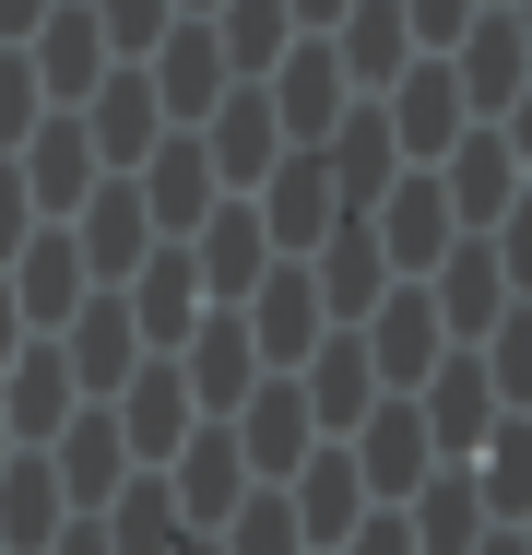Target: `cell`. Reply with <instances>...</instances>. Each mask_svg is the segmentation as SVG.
Returning <instances> with one entry per match:
<instances>
[{"instance_id":"cell-1","label":"cell","mask_w":532,"mask_h":555,"mask_svg":"<svg viewBox=\"0 0 532 555\" xmlns=\"http://www.w3.org/2000/svg\"><path fill=\"white\" fill-rule=\"evenodd\" d=\"M261 107H273V130H284V154H319L343 118L367 107L355 83H343V60H331V36H296L273 72H261Z\"/></svg>"},{"instance_id":"cell-2","label":"cell","mask_w":532,"mask_h":555,"mask_svg":"<svg viewBox=\"0 0 532 555\" xmlns=\"http://www.w3.org/2000/svg\"><path fill=\"white\" fill-rule=\"evenodd\" d=\"M96 414L118 426L130 473H166V461H178V438L202 426V414H190V378H178V354H142V366H130V378L96 402Z\"/></svg>"},{"instance_id":"cell-3","label":"cell","mask_w":532,"mask_h":555,"mask_svg":"<svg viewBox=\"0 0 532 555\" xmlns=\"http://www.w3.org/2000/svg\"><path fill=\"white\" fill-rule=\"evenodd\" d=\"M237 332H249V354L273 366V378H296L308 366V343L331 332V308H319V284H308V260H273L249 296H237Z\"/></svg>"},{"instance_id":"cell-4","label":"cell","mask_w":532,"mask_h":555,"mask_svg":"<svg viewBox=\"0 0 532 555\" xmlns=\"http://www.w3.org/2000/svg\"><path fill=\"white\" fill-rule=\"evenodd\" d=\"M343 461H355V485H367V508H403L426 473H438V449H426V414L403 402V390H379L367 402V426L343 438Z\"/></svg>"},{"instance_id":"cell-5","label":"cell","mask_w":532,"mask_h":555,"mask_svg":"<svg viewBox=\"0 0 532 555\" xmlns=\"http://www.w3.org/2000/svg\"><path fill=\"white\" fill-rule=\"evenodd\" d=\"M12 178H24V202H36V224H72L84 214V202H96V142H84V118H36V130H24V154H12Z\"/></svg>"},{"instance_id":"cell-6","label":"cell","mask_w":532,"mask_h":555,"mask_svg":"<svg viewBox=\"0 0 532 555\" xmlns=\"http://www.w3.org/2000/svg\"><path fill=\"white\" fill-rule=\"evenodd\" d=\"M367 236H379V260H391V284H426L438 260H449V202H438V178L426 166H403L391 190H379V214H367Z\"/></svg>"},{"instance_id":"cell-7","label":"cell","mask_w":532,"mask_h":555,"mask_svg":"<svg viewBox=\"0 0 532 555\" xmlns=\"http://www.w3.org/2000/svg\"><path fill=\"white\" fill-rule=\"evenodd\" d=\"M355 343H367V366H379V390H403V402L426 390V366H438V354H461V343L438 332V308H426V284H391V296H379V308L355 320Z\"/></svg>"},{"instance_id":"cell-8","label":"cell","mask_w":532,"mask_h":555,"mask_svg":"<svg viewBox=\"0 0 532 555\" xmlns=\"http://www.w3.org/2000/svg\"><path fill=\"white\" fill-rule=\"evenodd\" d=\"M0 284H12V308H24V332L48 343L84 296H96V272H84V248H72V224H36L12 260H0Z\"/></svg>"},{"instance_id":"cell-9","label":"cell","mask_w":532,"mask_h":555,"mask_svg":"<svg viewBox=\"0 0 532 555\" xmlns=\"http://www.w3.org/2000/svg\"><path fill=\"white\" fill-rule=\"evenodd\" d=\"M426 308H438V332L473 354V343L497 332V320H509L521 296H509V272H497V248H485V236H449V260L426 272Z\"/></svg>"},{"instance_id":"cell-10","label":"cell","mask_w":532,"mask_h":555,"mask_svg":"<svg viewBox=\"0 0 532 555\" xmlns=\"http://www.w3.org/2000/svg\"><path fill=\"white\" fill-rule=\"evenodd\" d=\"M426 178H438V202H449V224H461V236H485V224H497V214H509V202L532 190L521 166H509V142H497L485 118H473V130H461V142L426 166Z\"/></svg>"},{"instance_id":"cell-11","label":"cell","mask_w":532,"mask_h":555,"mask_svg":"<svg viewBox=\"0 0 532 555\" xmlns=\"http://www.w3.org/2000/svg\"><path fill=\"white\" fill-rule=\"evenodd\" d=\"M367 107L391 118V154H403V166H438V154H449L461 130H473L461 83H449V60H415V72H403L391 95H367Z\"/></svg>"},{"instance_id":"cell-12","label":"cell","mask_w":532,"mask_h":555,"mask_svg":"<svg viewBox=\"0 0 532 555\" xmlns=\"http://www.w3.org/2000/svg\"><path fill=\"white\" fill-rule=\"evenodd\" d=\"M72 118H84V142H96V166H106V178H130V166L166 142V107H154L142 60H118V72H106V83H96V95H84Z\"/></svg>"},{"instance_id":"cell-13","label":"cell","mask_w":532,"mask_h":555,"mask_svg":"<svg viewBox=\"0 0 532 555\" xmlns=\"http://www.w3.org/2000/svg\"><path fill=\"white\" fill-rule=\"evenodd\" d=\"M249 214H261V236H273V260H308L319 236L343 224V202H331V166H319V154H284V166L249 190Z\"/></svg>"},{"instance_id":"cell-14","label":"cell","mask_w":532,"mask_h":555,"mask_svg":"<svg viewBox=\"0 0 532 555\" xmlns=\"http://www.w3.org/2000/svg\"><path fill=\"white\" fill-rule=\"evenodd\" d=\"M178 378H190V414H202V426H225V414H237V402H249V390H261L273 366L249 354L237 308H202V332L178 343Z\"/></svg>"},{"instance_id":"cell-15","label":"cell","mask_w":532,"mask_h":555,"mask_svg":"<svg viewBox=\"0 0 532 555\" xmlns=\"http://www.w3.org/2000/svg\"><path fill=\"white\" fill-rule=\"evenodd\" d=\"M72 248H84V272L118 296V284H130V272H142L166 236H154V214H142V190H130V178H96V202L72 214Z\"/></svg>"},{"instance_id":"cell-16","label":"cell","mask_w":532,"mask_h":555,"mask_svg":"<svg viewBox=\"0 0 532 555\" xmlns=\"http://www.w3.org/2000/svg\"><path fill=\"white\" fill-rule=\"evenodd\" d=\"M24 72H36V95H48V107L72 118V107H84V95L106 83V72H118V60H106L96 12H84V0H60V12H48V24L24 36Z\"/></svg>"},{"instance_id":"cell-17","label":"cell","mask_w":532,"mask_h":555,"mask_svg":"<svg viewBox=\"0 0 532 555\" xmlns=\"http://www.w3.org/2000/svg\"><path fill=\"white\" fill-rule=\"evenodd\" d=\"M190 142L213 154L225 202H249V190H261V178L284 166V130H273V107H261V83H225V107H213L202 130H190Z\"/></svg>"},{"instance_id":"cell-18","label":"cell","mask_w":532,"mask_h":555,"mask_svg":"<svg viewBox=\"0 0 532 555\" xmlns=\"http://www.w3.org/2000/svg\"><path fill=\"white\" fill-rule=\"evenodd\" d=\"M225 438H237V461H249V485H284V473L319 449V426H308V402H296V378H261V390L225 414Z\"/></svg>"},{"instance_id":"cell-19","label":"cell","mask_w":532,"mask_h":555,"mask_svg":"<svg viewBox=\"0 0 532 555\" xmlns=\"http://www.w3.org/2000/svg\"><path fill=\"white\" fill-rule=\"evenodd\" d=\"M130 190H142V214H154V236H166V248H178V236L225 202V178H213V154L190 142V130H166V142L130 166Z\"/></svg>"},{"instance_id":"cell-20","label":"cell","mask_w":532,"mask_h":555,"mask_svg":"<svg viewBox=\"0 0 532 555\" xmlns=\"http://www.w3.org/2000/svg\"><path fill=\"white\" fill-rule=\"evenodd\" d=\"M178 248H190V272H202V308H237V296L273 272V236H261V214H249V202H213Z\"/></svg>"},{"instance_id":"cell-21","label":"cell","mask_w":532,"mask_h":555,"mask_svg":"<svg viewBox=\"0 0 532 555\" xmlns=\"http://www.w3.org/2000/svg\"><path fill=\"white\" fill-rule=\"evenodd\" d=\"M166 496H178L190 532H225V520L249 508V461H237V438H225V426H190L178 461H166Z\"/></svg>"},{"instance_id":"cell-22","label":"cell","mask_w":532,"mask_h":555,"mask_svg":"<svg viewBox=\"0 0 532 555\" xmlns=\"http://www.w3.org/2000/svg\"><path fill=\"white\" fill-rule=\"evenodd\" d=\"M48 343H60V366H72V390H84V402H106V390L142 366V332H130V308H118L106 284H96V296H84V308H72Z\"/></svg>"},{"instance_id":"cell-23","label":"cell","mask_w":532,"mask_h":555,"mask_svg":"<svg viewBox=\"0 0 532 555\" xmlns=\"http://www.w3.org/2000/svg\"><path fill=\"white\" fill-rule=\"evenodd\" d=\"M296 402H308L319 438H355V426H367V402H379L367 343H355V332H319V343H308V366H296Z\"/></svg>"},{"instance_id":"cell-24","label":"cell","mask_w":532,"mask_h":555,"mask_svg":"<svg viewBox=\"0 0 532 555\" xmlns=\"http://www.w3.org/2000/svg\"><path fill=\"white\" fill-rule=\"evenodd\" d=\"M284 508H296V544L331 555L355 520H367V485H355V461H343V438H319L296 473H284Z\"/></svg>"},{"instance_id":"cell-25","label":"cell","mask_w":532,"mask_h":555,"mask_svg":"<svg viewBox=\"0 0 532 555\" xmlns=\"http://www.w3.org/2000/svg\"><path fill=\"white\" fill-rule=\"evenodd\" d=\"M72 414H84V390H72L60 343H24V354L0 366V426H12V449H48Z\"/></svg>"},{"instance_id":"cell-26","label":"cell","mask_w":532,"mask_h":555,"mask_svg":"<svg viewBox=\"0 0 532 555\" xmlns=\"http://www.w3.org/2000/svg\"><path fill=\"white\" fill-rule=\"evenodd\" d=\"M118 308H130L142 354H178V343L202 332V272H190V248H154V260L118 284Z\"/></svg>"},{"instance_id":"cell-27","label":"cell","mask_w":532,"mask_h":555,"mask_svg":"<svg viewBox=\"0 0 532 555\" xmlns=\"http://www.w3.org/2000/svg\"><path fill=\"white\" fill-rule=\"evenodd\" d=\"M449 83H461V107H473V118H509V95L532 83L521 24H509V12H473V24H461V48H449Z\"/></svg>"},{"instance_id":"cell-28","label":"cell","mask_w":532,"mask_h":555,"mask_svg":"<svg viewBox=\"0 0 532 555\" xmlns=\"http://www.w3.org/2000/svg\"><path fill=\"white\" fill-rule=\"evenodd\" d=\"M415 414H426V449H438V461H473L485 426H497V390H485V366H473V354H438V366H426V390H415Z\"/></svg>"},{"instance_id":"cell-29","label":"cell","mask_w":532,"mask_h":555,"mask_svg":"<svg viewBox=\"0 0 532 555\" xmlns=\"http://www.w3.org/2000/svg\"><path fill=\"white\" fill-rule=\"evenodd\" d=\"M142 83H154V107H166V130H202V118L225 107V83H237V72L213 60V36H202V24H166V48L142 60Z\"/></svg>"},{"instance_id":"cell-30","label":"cell","mask_w":532,"mask_h":555,"mask_svg":"<svg viewBox=\"0 0 532 555\" xmlns=\"http://www.w3.org/2000/svg\"><path fill=\"white\" fill-rule=\"evenodd\" d=\"M331 60H343V83H355V95H391L426 48H415V24H403V0H355V12L331 24Z\"/></svg>"},{"instance_id":"cell-31","label":"cell","mask_w":532,"mask_h":555,"mask_svg":"<svg viewBox=\"0 0 532 555\" xmlns=\"http://www.w3.org/2000/svg\"><path fill=\"white\" fill-rule=\"evenodd\" d=\"M48 473H60V496H72V520H96L106 496L130 485V449H118V426H106L96 402H84V414H72V426L48 438Z\"/></svg>"},{"instance_id":"cell-32","label":"cell","mask_w":532,"mask_h":555,"mask_svg":"<svg viewBox=\"0 0 532 555\" xmlns=\"http://www.w3.org/2000/svg\"><path fill=\"white\" fill-rule=\"evenodd\" d=\"M308 284H319V308H331V332H355V320L391 296V260H379L367 224H331V236L308 248Z\"/></svg>"},{"instance_id":"cell-33","label":"cell","mask_w":532,"mask_h":555,"mask_svg":"<svg viewBox=\"0 0 532 555\" xmlns=\"http://www.w3.org/2000/svg\"><path fill=\"white\" fill-rule=\"evenodd\" d=\"M319 166H331V202H343V224H367V214H379V190L403 178V154H391V118H379V107H355L331 142H319Z\"/></svg>"},{"instance_id":"cell-34","label":"cell","mask_w":532,"mask_h":555,"mask_svg":"<svg viewBox=\"0 0 532 555\" xmlns=\"http://www.w3.org/2000/svg\"><path fill=\"white\" fill-rule=\"evenodd\" d=\"M403 532H415V555H473L497 520H485V496H473V473L461 461H438L415 496H403Z\"/></svg>"},{"instance_id":"cell-35","label":"cell","mask_w":532,"mask_h":555,"mask_svg":"<svg viewBox=\"0 0 532 555\" xmlns=\"http://www.w3.org/2000/svg\"><path fill=\"white\" fill-rule=\"evenodd\" d=\"M60 520H72V496H60L48 449H12V461H0V555H48Z\"/></svg>"},{"instance_id":"cell-36","label":"cell","mask_w":532,"mask_h":555,"mask_svg":"<svg viewBox=\"0 0 532 555\" xmlns=\"http://www.w3.org/2000/svg\"><path fill=\"white\" fill-rule=\"evenodd\" d=\"M461 473H473L485 520H497V532H521V520H532V414H497V426H485V449H473Z\"/></svg>"},{"instance_id":"cell-37","label":"cell","mask_w":532,"mask_h":555,"mask_svg":"<svg viewBox=\"0 0 532 555\" xmlns=\"http://www.w3.org/2000/svg\"><path fill=\"white\" fill-rule=\"evenodd\" d=\"M202 36H213V60H225L237 83H261V72L296 48V12H284V0H213Z\"/></svg>"},{"instance_id":"cell-38","label":"cell","mask_w":532,"mask_h":555,"mask_svg":"<svg viewBox=\"0 0 532 555\" xmlns=\"http://www.w3.org/2000/svg\"><path fill=\"white\" fill-rule=\"evenodd\" d=\"M96 532H106V555H178V544H190V520H178L166 473H130V485L96 508Z\"/></svg>"},{"instance_id":"cell-39","label":"cell","mask_w":532,"mask_h":555,"mask_svg":"<svg viewBox=\"0 0 532 555\" xmlns=\"http://www.w3.org/2000/svg\"><path fill=\"white\" fill-rule=\"evenodd\" d=\"M473 366H485V390H497V414H532V308H509L497 332L473 343Z\"/></svg>"},{"instance_id":"cell-40","label":"cell","mask_w":532,"mask_h":555,"mask_svg":"<svg viewBox=\"0 0 532 555\" xmlns=\"http://www.w3.org/2000/svg\"><path fill=\"white\" fill-rule=\"evenodd\" d=\"M213 544H225V555H308V544H296V508H284V485H249V508H237Z\"/></svg>"},{"instance_id":"cell-41","label":"cell","mask_w":532,"mask_h":555,"mask_svg":"<svg viewBox=\"0 0 532 555\" xmlns=\"http://www.w3.org/2000/svg\"><path fill=\"white\" fill-rule=\"evenodd\" d=\"M84 12H96L106 60H154V48H166V24H178V0H84Z\"/></svg>"},{"instance_id":"cell-42","label":"cell","mask_w":532,"mask_h":555,"mask_svg":"<svg viewBox=\"0 0 532 555\" xmlns=\"http://www.w3.org/2000/svg\"><path fill=\"white\" fill-rule=\"evenodd\" d=\"M48 118V95H36V72H24V48H0V154H24V130Z\"/></svg>"},{"instance_id":"cell-43","label":"cell","mask_w":532,"mask_h":555,"mask_svg":"<svg viewBox=\"0 0 532 555\" xmlns=\"http://www.w3.org/2000/svg\"><path fill=\"white\" fill-rule=\"evenodd\" d=\"M485 248H497V272H509V296L532 308V190H521V202H509L497 224H485Z\"/></svg>"},{"instance_id":"cell-44","label":"cell","mask_w":532,"mask_h":555,"mask_svg":"<svg viewBox=\"0 0 532 555\" xmlns=\"http://www.w3.org/2000/svg\"><path fill=\"white\" fill-rule=\"evenodd\" d=\"M473 12H485V0H403V24H415V48H426V60H449Z\"/></svg>"},{"instance_id":"cell-45","label":"cell","mask_w":532,"mask_h":555,"mask_svg":"<svg viewBox=\"0 0 532 555\" xmlns=\"http://www.w3.org/2000/svg\"><path fill=\"white\" fill-rule=\"evenodd\" d=\"M331 555H415V532H403V508H367V520H355Z\"/></svg>"},{"instance_id":"cell-46","label":"cell","mask_w":532,"mask_h":555,"mask_svg":"<svg viewBox=\"0 0 532 555\" xmlns=\"http://www.w3.org/2000/svg\"><path fill=\"white\" fill-rule=\"evenodd\" d=\"M36 236V202H24V178H12V154H0V260Z\"/></svg>"},{"instance_id":"cell-47","label":"cell","mask_w":532,"mask_h":555,"mask_svg":"<svg viewBox=\"0 0 532 555\" xmlns=\"http://www.w3.org/2000/svg\"><path fill=\"white\" fill-rule=\"evenodd\" d=\"M485 130L509 142V166H521V178H532V83H521V95H509V118H485Z\"/></svg>"},{"instance_id":"cell-48","label":"cell","mask_w":532,"mask_h":555,"mask_svg":"<svg viewBox=\"0 0 532 555\" xmlns=\"http://www.w3.org/2000/svg\"><path fill=\"white\" fill-rule=\"evenodd\" d=\"M48 12H60V0H0V48H24V36L48 24Z\"/></svg>"},{"instance_id":"cell-49","label":"cell","mask_w":532,"mask_h":555,"mask_svg":"<svg viewBox=\"0 0 532 555\" xmlns=\"http://www.w3.org/2000/svg\"><path fill=\"white\" fill-rule=\"evenodd\" d=\"M284 12H296V36H331V24L355 12V0H284Z\"/></svg>"},{"instance_id":"cell-50","label":"cell","mask_w":532,"mask_h":555,"mask_svg":"<svg viewBox=\"0 0 532 555\" xmlns=\"http://www.w3.org/2000/svg\"><path fill=\"white\" fill-rule=\"evenodd\" d=\"M24 343H36V332H24V308H12V284H0V366H12Z\"/></svg>"},{"instance_id":"cell-51","label":"cell","mask_w":532,"mask_h":555,"mask_svg":"<svg viewBox=\"0 0 532 555\" xmlns=\"http://www.w3.org/2000/svg\"><path fill=\"white\" fill-rule=\"evenodd\" d=\"M48 555H106V532H96V520H60V544H48Z\"/></svg>"},{"instance_id":"cell-52","label":"cell","mask_w":532,"mask_h":555,"mask_svg":"<svg viewBox=\"0 0 532 555\" xmlns=\"http://www.w3.org/2000/svg\"><path fill=\"white\" fill-rule=\"evenodd\" d=\"M473 555H532V544H521V532H485V544H473Z\"/></svg>"},{"instance_id":"cell-53","label":"cell","mask_w":532,"mask_h":555,"mask_svg":"<svg viewBox=\"0 0 532 555\" xmlns=\"http://www.w3.org/2000/svg\"><path fill=\"white\" fill-rule=\"evenodd\" d=\"M509 24H521V48H532V0H509Z\"/></svg>"},{"instance_id":"cell-54","label":"cell","mask_w":532,"mask_h":555,"mask_svg":"<svg viewBox=\"0 0 532 555\" xmlns=\"http://www.w3.org/2000/svg\"><path fill=\"white\" fill-rule=\"evenodd\" d=\"M178 555H225V544H213V532H190V544H178Z\"/></svg>"},{"instance_id":"cell-55","label":"cell","mask_w":532,"mask_h":555,"mask_svg":"<svg viewBox=\"0 0 532 555\" xmlns=\"http://www.w3.org/2000/svg\"><path fill=\"white\" fill-rule=\"evenodd\" d=\"M202 12H213V0H178V24H202Z\"/></svg>"},{"instance_id":"cell-56","label":"cell","mask_w":532,"mask_h":555,"mask_svg":"<svg viewBox=\"0 0 532 555\" xmlns=\"http://www.w3.org/2000/svg\"><path fill=\"white\" fill-rule=\"evenodd\" d=\"M485 12H509V0H485Z\"/></svg>"},{"instance_id":"cell-57","label":"cell","mask_w":532,"mask_h":555,"mask_svg":"<svg viewBox=\"0 0 532 555\" xmlns=\"http://www.w3.org/2000/svg\"><path fill=\"white\" fill-rule=\"evenodd\" d=\"M521 544H532V520H521Z\"/></svg>"}]
</instances>
